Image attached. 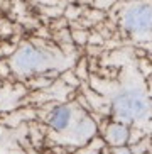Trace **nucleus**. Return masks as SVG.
Here are the masks:
<instances>
[{
    "label": "nucleus",
    "instance_id": "obj_1",
    "mask_svg": "<svg viewBox=\"0 0 152 154\" xmlns=\"http://www.w3.org/2000/svg\"><path fill=\"white\" fill-rule=\"evenodd\" d=\"M112 109L115 117L120 122L132 124L140 122L147 117L149 112H150V103H149V98L142 90L125 88L113 97Z\"/></svg>",
    "mask_w": 152,
    "mask_h": 154
},
{
    "label": "nucleus",
    "instance_id": "obj_2",
    "mask_svg": "<svg viewBox=\"0 0 152 154\" xmlns=\"http://www.w3.org/2000/svg\"><path fill=\"white\" fill-rule=\"evenodd\" d=\"M56 64V56L53 51L41 46L26 44L14 54L12 68L20 75H32L53 68Z\"/></svg>",
    "mask_w": 152,
    "mask_h": 154
},
{
    "label": "nucleus",
    "instance_id": "obj_3",
    "mask_svg": "<svg viewBox=\"0 0 152 154\" xmlns=\"http://www.w3.org/2000/svg\"><path fill=\"white\" fill-rule=\"evenodd\" d=\"M123 27L132 34H145L152 31V4L130 5L123 14Z\"/></svg>",
    "mask_w": 152,
    "mask_h": 154
},
{
    "label": "nucleus",
    "instance_id": "obj_4",
    "mask_svg": "<svg viewBox=\"0 0 152 154\" xmlns=\"http://www.w3.org/2000/svg\"><path fill=\"white\" fill-rule=\"evenodd\" d=\"M47 124L54 132H66L73 124V109L69 105H56L47 115Z\"/></svg>",
    "mask_w": 152,
    "mask_h": 154
},
{
    "label": "nucleus",
    "instance_id": "obj_5",
    "mask_svg": "<svg viewBox=\"0 0 152 154\" xmlns=\"http://www.w3.org/2000/svg\"><path fill=\"white\" fill-rule=\"evenodd\" d=\"M105 136H107V140L108 144L115 146V147H122V146L127 144V140L130 137V129L125 122H115V124H110L105 132Z\"/></svg>",
    "mask_w": 152,
    "mask_h": 154
},
{
    "label": "nucleus",
    "instance_id": "obj_6",
    "mask_svg": "<svg viewBox=\"0 0 152 154\" xmlns=\"http://www.w3.org/2000/svg\"><path fill=\"white\" fill-rule=\"evenodd\" d=\"M69 129H71V136L74 140H85L95 132V124L90 117L83 115V117H81L78 122H74V125L69 127Z\"/></svg>",
    "mask_w": 152,
    "mask_h": 154
}]
</instances>
